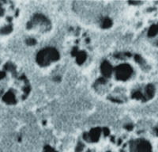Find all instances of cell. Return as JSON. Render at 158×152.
Here are the masks:
<instances>
[{"mask_svg":"<svg viewBox=\"0 0 158 152\" xmlns=\"http://www.w3.org/2000/svg\"><path fill=\"white\" fill-rule=\"evenodd\" d=\"M134 55L130 52L107 56L100 65L94 88L99 95L115 101L138 100L131 83L135 75L132 64Z\"/></svg>","mask_w":158,"mask_h":152,"instance_id":"obj_1","label":"cell"},{"mask_svg":"<svg viewBox=\"0 0 158 152\" xmlns=\"http://www.w3.org/2000/svg\"><path fill=\"white\" fill-rule=\"evenodd\" d=\"M131 144V152H152L150 143L145 139H137L129 141Z\"/></svg>","mask_w":158,"mask_h":152,"instance_id":"obj_2","label":"cell"},{"mask_svg":"<svg viewBox=\"0 0 158 152\" xmlns=\"http://www.w3.org/2000/svg\"><path fill=\"white\" fill-rule=\"evenodd\" d=\"M157 33H158V26L157 25H153L150 28V30H149L148 36H149V37H154Z\"/></svg>","mask_w":158,"mask_h":152,"instance_id":"obj_3","label":"cell"},{"mask_svg":"<svg viewBox=\"0 0 158 152\" xmlns=\"http://www.w3.org/2000/svg\"><path fill=\"white\" fill-rule=\"evenodd\" d=\"M2 14H3V8H2V6L0 5V16H1Z\"/></svg>","mask_w":158,"mask_h":152,"instance_id":"obj_4","label":"cell"}]
</instances>
